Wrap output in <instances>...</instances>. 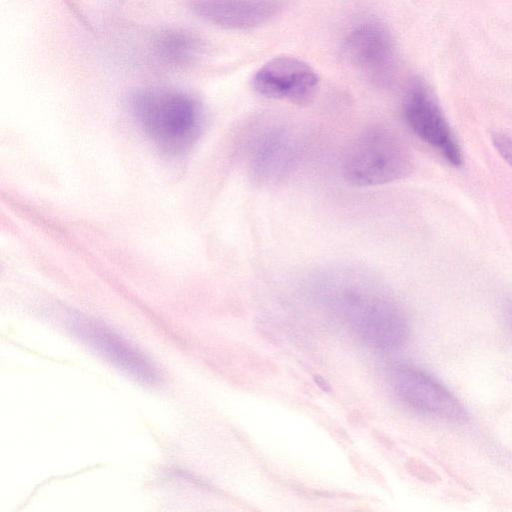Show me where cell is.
<instances>
[{"label": "cell", "mask_w": 512, "mask_h": 512, "mask_svg": "<svg viewBox=\"0 0 512 512\" xmlns=\"http://www.w3.org/2000/svg\"><path fill=\"white\" fill-rule=\"evenodd\" d=\"M318 296L366 345L391 351L405 343L409 327L403 310L370 278L354 272L329 274L320 281Z\"/></svg>", "instance_id": "cell-1"}, {"label": "cell", "mask_w": 512, "mask_h": 512, "mask_svg": "<svg viewBox=\"0 0 512 512\" xmlns=\"http://www.w3.org/2000/svg\"><path fill=\"white\" fill-rule=\"evenodd\" d=\"M131 108L150 140L172 156L192 148L203 131V107L197 99L182 91L144 89L132 96Z\"/></svg>", "instance_id": "cell-2"}, {"label": "cell", "mask_w": 512, "mask_h": 512, "mask_svg": "<svg viewBox=\"0 0 512 512\" xmlns=\"http://www.w3.org/2000/svg\"><path fill=\"white\" fill-rule=\"evenodd\" d=\"M412 169V156L403 140L387 128L365 131L349 148L343 175L352 185L376 186L405 177Z\"/></svg>", "instance_id": "cell-3"}, {"label": "cell", "mask_w": 512, "mask_h": 512, "mask_svg": "<svg viewBox=\"0 0 512 512\" xmlns=\"http://www.w3.org/2000/svg\"><path fill=\"white\" fill-rule=\"evenodd\" d=\"M404 119L411 131L435 149L453 167L463 163L458 141L430 90L421 82L414 83L403 100Z\"/></svg>", "instance_id": "cell-4"}, {"label": "cell", "mask_w": 512, "mask_h": 512, "mask_svg": "<svg viewBox=\"0 0 512 512\" xmlns=\"http://www.w3.org/2000/svg\"><path fill=\"white\" fill-rule=\"evenodd\" d=\"M390 382L399 401L420 415L452 422L467 417L463 406L447 389L417 368L406 365L393 368Z\"/></svg>", "instance_id": "cell-5"}, {"label": "cell", "mask_w": 512, "mask_h": 512, "mask_svg": "<svg viewBox=\"0 0 512 512\" xmlns=\"http://www.w3.org/2000/svg\"><path fill=\"white\" fill-rule=\"evenodd\" d=\"M343 57L376 84L390 81L395 66V46L387 28L369 21L354 29L343 45Z\"/></svg>", "instance_id": "cell-6"}, {"label": "cell", "mask_w": 512, "mask_h": 512, "mask_svg": "<svg viewBox=\"0 0 512 512\" xmlns=\"http://www.w3.org/2000/svg\"><path fill=\"white\" fill-rule=\"evenodd\" d=\"M70 322L74 333L104 359L143 383L158 381V371L149 359L111 328L80 315Z\"/></svg>", "instance_id": "cell-7"}, {"label": "cell", "mask_w": 512, "mask_h": 512, "mask_svg": "<svg viewBox=\"0 0 512 512\" xmlns=\"http://www.w3.org/2000/svg\"><path fill=\"white\" fill-rule=\"evenodd\" d=\"M319 78L306 62L293 56H279L266 62L254 75V90L270 99L308 104L318 88Z\"/></svg>", "instance_id": "cell-8"}, {"label": "cell", "mask_w": 512, "mask_h": 512, "mask_svg": "<svg viewBox=\"0 0 512 512\" xmlns=\"http://www.w3.org/2000/svg\"><path fill=\"white\" fill-rule=\"evenodd\" d=\"M296 156V141L289 131L284 128L268 129L255 139L251 147V172L260 182L281 180L292 169Z\"/></svg>", "instance_id": "cell-9"}, {"label": "cell", "mask_w": 512, "mask_h": 512, "mask_svg": "<svg viewBox=\"0 0 512 512\" xmlns=\"http://www.w3.org/2000/svg\"><path fill=\"white\" fill-rule=\"evenodd\" d=\"M193 9L203 19L228 29L258 27L279 10L274 0H196Z\"/></svg>", "instance_id": "cell-10"}, {"label": "cell", "mask_w": 512, "mask_h": 512, "mask_svg": "<svg viewBox=\"0 0 512 512\" xmlns=\"http://www.w3.org/2000/svg\"><path fill=\"white\" fill-rule=\"evenodd\" d=\"M154 50L161 62L182 67L192 63L198 56L200 42L187 32L168 30L155 38Z\"/></svg>", "instance_id": "cell-11"}, {"label": "cell", "mask_w": 512, "mask_h": 512, "mask_svg": "<svg viewBox=\"0 0 512 512\" xmlns=\"http://www.w3.org/2000/svg\"><path fill=\"white\" fill-rule=\"evenodd\" d=\"M491 141L498 154L512 167V137L502 131H493Z\"/></svg>", "instance_id": "cell-12"}]
</instances>
